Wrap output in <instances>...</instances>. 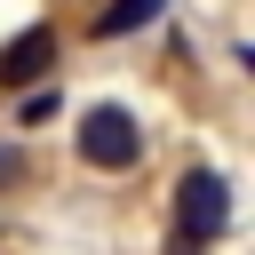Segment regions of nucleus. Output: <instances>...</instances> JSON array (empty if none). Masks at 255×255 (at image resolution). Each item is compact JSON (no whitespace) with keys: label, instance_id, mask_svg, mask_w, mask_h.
<instances>
[{"label":"nucleus","instance_id":"1","mask_svg":"<svg viewBox=\"0 0 255 255\" xmlns=\"http://www.w3.org/2000/svg\"><path fill=\"white\" fill-rule=\"evenodd\" d=\"M80 159L120 175V167H135V159H143V128H135L120 104H96V112L80 120Z\"/></svg>","mask_w":255,"mask_h":255},{"label":"nucleus","instance_id":"2","mask_svg":"<svg viewBox=\"0 0 255 255\" xmlns=\"http://www.w3.org/2000/svg\"><path fill=\"white\" fill-rule=\"evenodd\" d=\"M175 223H183V239H199V247L231 223V191H223L215 167H191V175L175 183Z\"/></svg>","mask_w":255,"mask_h":255},{"label":"nucleus","instance_id":"3","mask_svg":"<svg viewBox=\"0 0 255 255\" xmlns=\"http://www.w3.org/2000/svg\"><path fill=\"white\" fill-rule=\"evenodd\" d=\"M48 64H56V32H48V24H32V32H16V40L0 48V88H32Z\"/></svg>","mask_w":255,"mask_h":255},{"label":"nucleus","instance_id":"4","mask_svg":"<svg viewBox=\"0 0 255 255\" xmlns=\"http://www.w3.org/2000/svg\"><path fill=\"white\" fill-rule=\"evenodd\" d=\"M167 0H112V8H96V40H120V32H143L151 16H159Z\"/></svg>","mask_w":255,"mask_h":255},{"label":"nucleus","instance_id":"5","mask_svg":"<svg viewBox=\"0 0 255 255\" xmlns=\"http://www.w3.org/2000/svg\"><path fill=\"white\" fill-rule=\"evenodd\" d=\"M16 175H24V151H16V143H0V183H16Z\"/></svg>","mask_w":255,"mask_h":255},{"label":"nucleus","instance_id":"6","mask_svg":"<svg viewBox=\"0 0 255 255\" xmlns=\"http://www.w3.org/2000/svg\"><path fill=\"white\" fill-rule=\"evenodd\" d=\"M167 255H199V239H175V247H167Z\"/></svg>","mask_w":255,"mask_h":255}]
</instances>
